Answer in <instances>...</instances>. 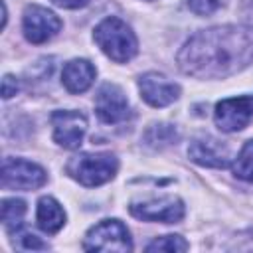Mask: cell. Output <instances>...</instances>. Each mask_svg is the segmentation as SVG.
I'll list each match as a JSON object with an SVG mask.
<instances>
[{"label":"cell","mask_w":253,"mask_h":253,"mask_svg":"<svg viewBox=\"0 0 253 253\" xmlns=\"http://www.w3.org/2000/svg\"><path fill=\"white\" fill-rule=\"evenodd\" d=\"M253 63V30L217 26L194 34L178 53V65L198 79H223Z\"/></svg>","instance_id":"6da1fadb"},{"label":"cell","mask_w":253,"mask_h":253,"mask_svg":"<svg viewBox=\"0 0 253 253\" xmlns=\"http://www.w3.org/2000/svg\"><path fill=\"white\" fill-rule=\"evenodd\" d=\"M93 40L101 47V51L117 63L130 61L138 51V42L132 30L117 16H109L97 24L93 32Z\"/></svg>","instance_id":"7a4b0ae2"},{"label":"cell","mask_w":253,"mask_h":253,"mask_svg":"<svg viewBox=\"0 0 253 253\" xmlns=\"http://www.w3.org/2000/svg\"><path fill=\"white\" fill-rule=\"evenodd\" d=\"M119 170V160L111 152H87L71 158L67 164V172L71 178H75L83 186H101L115 178Z\"/></svg>","instance_id":"3957f363"},{"label":"cell","mask_w":253,"mask_h":253,"mask_svg":"<svg viewBox=\"0 0 253 253\" xmlns=\"http://www.w3.org/2000/svg\"><path fill=\"white\" fill-rule=\"evenodd\" d=\"M85 251H130L132 241L126 225L119 219H103L97 225H93L85 239H83Z\"/></svg>","instance_id":"277c9868"},{"label":"cell","mask_w":253,"mask_h":253,"mask_svg":"<svg viewBox=\"0 0 253 253\" xmlns=\"http://www.w3.org/2000/svg\"><path fill=\"white\" fill-rule=\"evenodd\" d=\"M47 174L42 166L24 158H4L2 186L6 190H36L43 186Z\"/></svg>","instance_id":"5b68a950"},{"label":"cell","mask_w":253,"mask_h":253,"mask_svg":"<svg viewBox=\"0 0 253 253\" xmlns=\"http://www.w3.org/2000/svg\"><path fill=\"white\" fill-rule=\"evenodd\" d=\"M130 213L142 221H162V223H178L184 219L186 208L180 198L162 196L148 202H132Z\"/></svg>","instance_id":"8992f818"},{"label":"cell","mask_w":253,"mask_h":253,"mask_svg":"<svg viewBox=\"0 0 253 253\" xmlns=\"http://www.w3.org/2000/svg\"><path fill=\"white\" fill-rule=\"evenodd\" d=\"M215 125L223 132H237L245 128L253 119V97H229L215 105Z\"/></svg>","instance_id":"52a82bcc"},{"label":"cell","mask_w":253,"mask_h":253,"mask_svg":"<svg viewBox=\"0 0 253 253\" xmlns=\"http://www.w3.org/2000/svg\"><path fill=\"white\" fill-rule=\"evenodd\" d=\"M22 28L24 36L32 43H43L51 40L59 30H61V20L47 8L32 4L24 10L22 18Z\"/></svg>","instance_id":"ba28073f"},{"label":"cell","mask_w":253,"mask_h":253,"mask_svg":"<svg viewBox=\"0 0 253 253\" xmlns=\"http://www.w3.org/2000/svg\"><path fill=\"white\" fill-rule=\"evenodd\" d=\"M51 126H53V140L67 148H79L87 130V119L79 111H53L51 113Z\"/></svg>","instance_id":"9c48e42d"},{"label":"cell","mask_w":253,"mask_h":253,"mask_svg":"<svg viewBox=\"0 0 253 253\" xmlns=\"http://www.w3.org/2000/svg\"><path fill=\"white\" fill-rule=\"evenodd\" d=\"M95 113L107 125L123 123L130 117V105L123 89L115 83H105L95 97Z\"/></svg>","instance_id":"30bf717a"},{"label":"cell","mask_w":253,"mask_h":253,"mask_svg":"<svg viewBox=\"0 0 253 253\" xmlns=\"http://www.w3.org/2000/svg\"><path fill=\"white\" fill-rule=\"evenodd\" d=\"M138 89H140V97L150 107H166L180 97V85H176L174 81L166 79L156 71L144 73L138 79Z\"/></svg>","instance_id":"8fae6325"},{"label":"cell","mask_w":253,"mask_h":253,"mask_svg":"<svg viewBox=\"0 0 253 253\" xmlns=\"http://www.w3.org/2000/svg\"><path fill=\"white\" fill-rule=\"evenodd\" d=\"M188 156L208 168H225L229 164V150L225 144H221L213 136H200L194 138L188 146Z\"/></svg>","instance_id":"7c38bea8"},{"label":"cell","mask_w":253,"mask_h":253,"mask_svg":"<svg viewBox=\"0 0 253 253\" xmlns=\"http://www.w3.org/2000/svg\"><path fill=\"white\" fill-rule=\"evenodd\" d=\"M97 71L87 59H71L61 71V83L69 93H83L93 85Z\"/></svg>","instance_id":"4fadbf2b"},{"label":"cell","mask_w":253,"mask_h":253,"mask_svg":"<svg viewBox=\"0 0 253 253\" xmlns=\"http://www.w3.org/2000/svg\"><path fill=\"white\" fill-rule=\"evenodd\" d=\"M38 225L45 233H57L65 223V211L57 200L51 196H43L38 202Z\"/></svg>","instance_id":"5bb4252c"},{"label":"cell","mask_w":253,"mask_h":253,"mask_svg":"<svg viewBox=\"0 0 253 253\" xmlns=\"http://www.w3.org/2000/svg\"><path fill=\"white\" fill-rule=\"evenodd\" d=\"M24 215H26V202L24 200H18V198L2 200V223L10 233L18 231Z\"/></svg>","instance_id":"9a60e30c"},{"label":"cell","mask_w":253,"mask_h":253,"mask_svg":"<svg viewBox=\"0 0 253 253\" xmlns=\"http://www.w3.org/2000/svg\"><path fill=\"white\" fill-rule=\"evenodd\" d=\"M178 140V132L172 125H166V123H156V125H150L148 130L144 132V142L152 148H162V146H168V144H174Z\"/></svg>","instance_id":"2e32d148"},{"label":"cell","mask_w":253,"mask_h":253,"mask_svg":"<svg viewBox=\"0 0 253 253\" xmlns=\"http://www.w3.org/2000/svg\"><path fill=\"white\" fill-rule=\"evenodd\" d=\"M231 170L235 174V178L245 180V182H253V140H247L239 154L235 156Z\"/></svg>","instance_id":"e0dca14e"},{"label":"cell","mask_w":253,"mask_h":253,"mask_svg":"<svg viewBox=\"0 0 253 253\" xmlns=\"http://www.w3.org/2000/svg\"><path fill=\"white\" fill-rule=\"evenodd\" d=\"M188 241L182 235H162L146 245V251H188Z\"/></svg>","instance_id":"ac0fdd59"},{"label":"cell","mask_w":253,"mask_h":253,"mask_svg":"<svg viewBox=\"0 0 253 253\" xmlns=\"http://www.w3.org/2000/svg\"><path fill=\"white\" fill-rule=\"evenodd\" d=\"M227 4V0H188V6L198 16H210L217 10H221Z\"/></svg>","instance_id":"d6986e66"},{"label":"cell","mask_w":253,"mask_h":253,"mask_svg":"<svg viewBox=\"0 0 253 253\" xmlns=\"http://www.w3.org/2000/svg\"><path fill=\"white\" fill-rule=\"evenodd\" d=\"M16 247L18 249H26V251H42V249H47V243H43L38 235H34V233H28V231H22V233H18L16 231Z\"/></svg>","instance_id":"ffe728a7"},{"label":"cell","mask_w":253,"mask_h":253,"mask_svg":"<svg viewBox=\"0 0 253 253\" xmlns=\"http://www.w3.org/2000/svg\"><path fill=\"white\" fill-rule=\"evenodd\" d=\"M18 89H20L18 79L14 75H10V73L4 75V79H2V97L4 99H10V97H14L18 93Z\"/></svg>","instance_id":"44dd1931"},{"label":"cell","mask_w":253,"mask_h":253,"mask_svg":"<svg viewBox=\"0 0 253 253\" xmlns=\"http://www.w3.org/2000/svg\"><path fill=\"white\" fill-rule=\"evenodd\" d=\"M53 4L61 6V8H69V10H75V8H83L89 0H51Z\"/></svg>","instance_id":"7402d4cb"}]
</instances>
